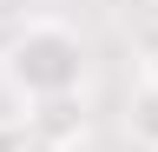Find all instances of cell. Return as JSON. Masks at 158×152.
<instances>
[{
    "label": "cell",
    "instance_id": "cell-1",
    "mask_svg": "<svg viewBox=\"0 0 158 152\" xmlns=\"http://www.w3.org/2000/svg\"><path fill=\"white\" fill-rule=\"evenodd\" d=\"M0 73H7V86L27 106H40V99H73L79 80H86V40H79L73 27H59V20H27L7 40Z\"/></svg>",
    "mask_w": 158,
    "mask_h": 152
},
{
    "label": "cell",
    "instance_id": "cell-2",
    "mask_svg": "<svg viewBox=\"0 0 158 152\" xmlns=\"http://www.w3.org/2000/svg\"><path fill=\"white\" fill-rule=\"evenodd\" d=\"M27 139L40 145V152H79L86 145V99H40V106H27Z\"/></svg>",
    "mask_w": 158,
    "mask_h": 152
},
{
    "label": "cell",
    "instance_id": "cell-3",
    "mask_svg": "<svg viewBox=\"0 0 158 152\" xmlns=\"http://www.w3.org/2000/svg\"><path fill=\"white\" fill-rule=\"evenodd\" d=\"M125 132L145 152H158V73H145V80L125 93Z\"/></svg>",
    "mask_w": 158,
    "mask_h": 152
},
{
    "label": "cell",
    "instance_id": "cell-4",
    "mask_svg": "<svg viewBox=\"0 0 158 152\" xmlns=\"http://www.w3.org/2000/svg\"><path fill=\"white\" fill-rule=\"evenodd\" d=\"M0 152H33V139H27V126L0 119Z\"/></svg>",
    "mask_w": 158,
    "mask_h": 152
}]
</instances>
